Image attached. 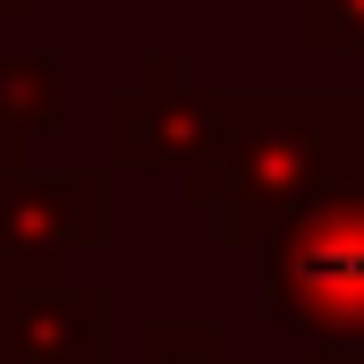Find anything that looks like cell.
Listing matches in <instances>:
<instances>
[{
    "instance_id": "8",
    "label": "cell",
    "mask_w": 364,
    "mask_h": 364,
    "mask_svg": "<svg viewBox=\"0 0 364 364\" xmlns=\"http://www.w3.org/2000/svg\"><path fill=\"white\" fill-rule=\"evenodd\" d=\"M296 51H364V0H296Z\"/></svg>"
},
{
    "instance_id": "1",
    "label": "cell",
    "mask_w": 364,
    "mask_h": 364,
    "mask_svg": "<svg viewBox=\"0 0 364 364\" xmlns=\"http://www.w3.org/2000/svg\"><path fill=\"white\" fill-rule=\"evenodd\" d=\"M339 102L348 93H288V85L220 93V144L203 153V170L178 178V203L220 229V246L255 255L314 186L339 178V153H331Z\"/></svg>"
},
{
    "instance_id": "2",
    "label": "cell",
    "mask_w": 364,
    "mask_h": 364,
    "mask_svg": "<svg viewBox=\"0 0 364 364\" xmlns=\"http://www.w3.org/2000/svg\"><path fill=\"white\" fill-rule=\"evenodd\" d=\"M255 263H263V314L288 322L305 348L364 339V178L314 186L255 246Z\"/></svg>"
},
{
    "instance_id": "6",
    "label": "cell",
    "mask_w": 364,
    "mask_h": 364,
    "mask_svg": "<svg viewBox=\"0 0 364 364\" xmlns=\"http://www.w3.org/2000/svg\"><path fill=\"white\" fill-rule=\"evenodd\" d=\"M68 119V68L51 51H0V170H26L34 136Z\"/></svg>"
},
{
    "instance_id": "3",
    "label": "cell",
    "mask_w": 364,
    "mask_h": 364,
    "mask_svg": "<svg viewBox=\"0 0 364 364\" xmlns=\"http://www.w3.org/2000/svg\"><path fill=\"white\" fill-rule=\"evenodd\" d=\"M110 237V170H0V279H68L77 255Z\"/></svg>"
},
{
    "instance_id": "10",
    "label": "cell",
    "mask_w": 364,
    "mask_h": 364,
    "mask_svg": "<svg viewBox=\"0 0 364 364\" xmlns=\"http://www.w3.org/2000/svg\"><path fill=\"white\" fill-rule=\"evenodd\" d=\"M305 364H364V339H331V348H305Z\"/></svg>"
},
{
    "instance_id": "7",
    "label": "cell",
    "mask_w": 364,
    "mask_h": 364,
    "mask_svg": "<svg viewBox=\"0 0 364 364\" xmlns=\"http://www.w3.org/2000/svg\"><path fill=\"white\" fill-rule=\"evenodd\" d=\"M136 364H237V356H229L220 322H203V314H153L136 331Z\"/></svg>"
},
{
    "instance_id": "4",
    "label": "cell",
    "mask_w": 364,
    "mask_h": 364,
    "mask_svg": "<svg viewBox=\"0 0 364 364\" xmlns=\"http://www.w3.org/2000/svg\"><path fill=\"white\" fill-rule=\"evenodd\" d=\"M212 144H220V93L186 85V77H136L102 102V161L110 170L186 178V170H203Z\"/></svg>"
},
{
    "instance_id": "5",
    "label": "cell",
    "mask_w": 364,
    "mask_h": 364,
    "mask_svg": "<svg viewBox=\"0 0 364 364\" xmlns=\"http://www.w3.org/2000/svg\"><path fill=\"white\" fill-rule=\"evenodd\" d=\"M0 364H110L102 279H0Z\"/></svg>"
},
{
    "instance_id": "9",
    "label": "cell",
    "mask_w": 364,
    "mask_h": 364,
    "mask_svg": "<svg viewBox=\"0 0 364 364\" xmlns=\"http://www.w3.org/2000/svg\"><path fill=\"white\" fill-rule=\"evenodd\" d=\"M331 153H339V178H364V93L339 102V136H331Z\"/></svg>"
},
{
    "instance_id": "11",
    "label": "cell",
    "mask_w": 364,
    "mask_h": 364,
    "mask_svg": "<svg viewBox=\"0 0 364 364\" xmlns=\"http://www.w3.org/2000/svg\"><path fill=\"white\" fill-rule=\"evenodd\" d=\"M17 9H26V0H0V17H17Z\"/></svg>"
}]
</instances>
